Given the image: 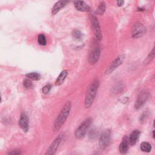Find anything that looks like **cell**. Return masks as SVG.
Instances as JSON below:
<instances>
[{"label": "cell", "instance_id": "cell-3", "mask_svg": "<svg viewBox=\"0 0 155 155\" xmlns=\"http://www.w3.org/2000/svg\"><path fill=\"white\" fill-rule=\"evenodd\" d=\"M92 123V119L88 118L85 119L76 129L75 131V137L76 139H81L86 135L88 130L89 129Z\"/></svg>", "mask_w": 155, "mask_h": 155}, {"label": "cell", "instance_id": "cell-18", "mask_svg": "<svg viewBox=\"0 0 155 155\" xmlns=\"http://www.w3.org/2000/svg\"><path fill=\"white\" fill-rule=\"evenodd\" d=\"M105 9H106V5H105V2L101 1V2L99 3V4L98 5V8L96 9V13L98 15H103L104 13V12L105 11Z\"/></svg>", "mask_w": 155, "mask_h": 155}, {"label": "cell", "instance_id": "cell-23", "mask_svg": "<svg viewBox=\"0 0 155 155\" xmlns=\"http://www.w3.org/2000/svg\"><path fill=\"white\" fill-rule=\"evenodd\" d=\"M51 89V85L50 84H47L45 86H44L42 88V92L44 94H47Z\"/></svg>", "mask_w": 155, "mask_h": 155}, {"label": "cell", "instance_id": "cell-26", "mask_svg": "<svg viewBox=\"0 0 155 155\" xmlns=\"http://www.w3.org/2000/svg\"><path fill=\"white\" fill-rule=\"evenodd\" d=\"M124 1H117V4L119 7L122 6L124 5Z\"/></svg>", "mask_w": 155, "mask_h": 155}, {"label": "cell", "instance_id": "cell-21", "mask_svg": "<svg viewBox=\"0 0 155 155\" xmlns=\"http://www.w3.org/2000/svg\"><path fill=\"white\" fill-rule=\"evenodd\" d=\"M98 135V132L96 128H92L90 131L89 134H88V136L89 138L92 140H94L97 138Z\"/></svg>", "mask_w": 155, "mask_h": 155}, {"label": "cell", "instance_id": "cell-17", "mask_svg": "<svg viewBox=\"0 0 155 155\" xmlns=\"http://www.w3.org/2000/svg\"><path fill=\"white\" fill-rule=\"evenodd\" d=\"M151 144L147 142H142L140 145L141 150L146 153H150L151 150Z\"/></svg>", "mask_w": 155, "mask_h": 155}, {"label": "cell", "instance_id": "cell-24", "mask_svg": "<svg viewBox=\"0 0 155 155\" xmlns=\"http://www.w3.org/2000/svg\"><path fill=\"white\" fill-rule=\"evenodd\" d=\"M23 85H24V87L26 88H31L33 85L32 84V81L29 79H26L24 81V82H23Z\"/></svg>", "mask_w": 155, "mask_h": 155}, {"label": "cell", "instance_id": "cell-13", "mask_svg": "<svg viewBox=\"0 0 155 155\" xmlns=\"http://www.w3.org/2000/svg\"><path fill=\"white\" fill-rule=\"evenodd\" d=\"M74 6L76 10L80 12H88L90 10V7L84 1H77L74 2Z\"/></svg>", "mask_w": 155, "mask_h": 155}, {"label": "cell", "instance_id": "cell-10", "mask_svg": "<svg viewBox=\"0 0 155 155\" xmlns=\"http://www.w3.org/2000/svg\"><path fill=\"white\" fill-rule=\"evenodd\" d=\"M100 57V49L98 47L94 48L89 55L88 62L92 65L95 64L99 59Z\"/></svg>", "mask_w": 155, "mask_h": 155}, {"label": "cell", "instance_id": "cell-30", "mask_svg": "<svg viewBox=\"0 0 155 155\" xmlns=\"http://www.w3.org/2000/svg\"><path fill=\"white\" fill-rule=\"evenodd\" d=\"M94 155H98V154H94Z\"/></svg>", "mask_w": 155, "mask_h": 155}, {"label": "cell", "instance_id": "cell-22", "mask_svg": "<svg viewBox=\"0 0 155 155\" xmlns=\"http://www.w3.org/2000/svg\"><path fill=\"white\" fill-rule=\"evenodd\" d=\"M82 33L78 30H74L72 32V36L76 40H81L82 38Z\"/></svg>", "mask_w": 155, "mask_h": 155}, {"label": "cell", "instance_id": "cell-25", "mask_svg": "<svg viewBox=\"0 0 155 155\" xmlns=\"http://www.w3.org/2000/svg\"><path fill=\"white\" fill-rule=\"evenodd\" d=\"M9 155H21V151L20 150H12L9 152Z\"/></svg>", "mask_w": 155, "mask_h": 155}, {"label": "cell", "instance_id": "cell-20", "mask_svg": "<svg viewBox=\"0 0 155 155\" xmlns=\"http://www.w3.org/2000/svg\"><path fill=\"white\" fill-rule=\"evenodd\" d=\"M38 42L39 45L45 46L47 44V40L45 35L42 33L39 34L38 36Z\"/></svg>", "mask_w": 155, "mask_h": 155}, {"label": "cell", "instance_id": "cell-16", "mask_svg": "<svg viewBox=\"0 0 155 155\" xmlns=\"http://www.w3.org/2000/svg\"><path fill=\"white\" fill-rule=\"evenodd\" d=\"M68 74H69V73H68L67 70H64L62 71L56 80L55 85L58 86V85H61V84H62L63 82H64L65 78H67V76H68Z\"/></svg>", "mask_w": 155, "mask_h": 155}, {"label": "cell", "instance_id": "cell-28", "mask_svg": "<svg viewBox=\"0 0 155 155\" xmlns=\"http://www.w3.org/2000/svg\"><path fill=\"white\" fill-rule=\"evenodd\" d=\"M154 126H155V119L154 120Z\"/></svg>", "mask_w": 155, "mask_h": 155}, {"label": "cell", "instance_id": "cell-11", "mask_svg": "<svg viewBox=\"0 0 155 155\" xmlns=\"http://www.w3.org/2000/svg\"><path fill=\"white\" fill-rule=\"evenodd\" d=\"M148 98V94L147 92H143L139 95L135 103V108L136 109L140 108L147 101Z\"/></svg>", "mask_w": 155, "mask_h": 155}, {"label": "cell", "instance_id": "cell-27", "mask_svg": "<svg viewBox=\"0 0 155 155\" xmlns=\"http://www.w3.org/2000/svg\"><path fill=\"white\" fill-rule=\"evenodd\" d=\"M153 138L155 139V130L153 132Z\"/></svg>", "mask_w": 155, "mask_h": 155}, {"label": "cell", "instance_id": "cell-9", "mask_svg": "<svg viewBox=\"0 0 155 155\" xmlns=\"http://www.w3.org/2000/svg\"><path fill=\"white\" fill-rule=\"evenodd\" d=\"M18 124L24 132H27L29 131V119L26 113H23L21 115Z\"/></svg>", "mask_w": 155, "mask_h": 155}, {"label": "cell", "instance_id": "cell-8", "mask_svg": "<svg viewBox=\"0 0 155 155\" xmlns=\"http://www.w3.org/2000/svg\"><path fill=\"white\" fill-rule=\"evenodd\" d=\"M62 138V135H59L50 144V147H49L47 151L44 155H54L56 152V150L61 142V139Z\"/></svg>", "mask_w": 155, "mask_h": 155}, {"label": "cell", "instance_id": "cell-5", "mask_svg": "<svg viewBox=\"0 0 155 155\" xmlns=\"http://www.w3.org/2000/svg\"><path fill=\"white\" fill-rule=\"evenodd\" d=\"M90 20L91 22L94 34H95L96 39L99 41L101 40V39L102 38V32H101L99 23L97 17L95 15H90Z\"/></svg>", "mask_w": 155, "mask_h": 155}, {"label": "cell", "instance_id": "cell-6", "mask_svg": "<svg viewBox=\"0 0 155 155\" xmlns=\"http://www.w3.org/2000/svg\"><path fill=\"white\" fill-rule=\"evenodd\" d=\"M146 32L145 26L139 21H137L133 24L131 30L132 37L133 38H138L142 36Z\"/></svg>", "mask_w": 155, "mask_h": 155}, {"label": "cell", "instance_id": "cell-19", "mask_svg": "<svg viewBox=\"0 0 155 155\" xmlns=\"http://www.w3.org/2000/svg\"><path fill=\"white\" fill-rule=\"evenodd\" d=\"M26 76L29 79H30L33 81H38L41 79V75L40 74L36 73V72H32L29 73L26 75Z\"/></svg>", "mask_w": 155, "mask_h": 155}, {"label": "cell", "instance_id": "cell-12", "mask_svg": "<svg viewBox=\"0 0 155 155\" xmlns=\"http://www.w3.org/2000/svg\"><path fill=\"white\" fill-rule=\"evenodd\" d=\"M140 134H141V132L138 130H134L131 133L128 138V141H129V144H130V145L133 146L134 145H135L137 143V142L139 138Z\"/></svg>", "mask_w": 155, "mask_h": 155}, {"label": "cell", "instance_id": "cell-4", "mask_svg": "<svg viewBox=\"0 0 155 155\" xmlns=\"http://www.w3.org/2000/svg\"><path fill=\"white\" fill-rule=\"evenodd\" d=\"M126 58V56L125 54H122L119 55L118 57H116L112 62L109 65L108 67L107 68L105 74V75H109L112 73L113 71H115L118 67L123 63L125 59Z\"/></svg>", "mask_w": 155, "mask_h": 155}, {"label": "cell", "instance_id": "cell-1", "mask_svg": "<svg viewBox=\"0 0 155 155\" xmlns=\"http://www.w3.org/2000/svg\"><path fill=\"white\" fill-rule=\"evenodd\" d=\"M71 107H72V103L70 101H67L62 107L54 123L55 130L56 131L59 130L62 127V126L64 124L65 122L66 121V120H67L68 116L70 113Z\"/></svg>", "mask_w": 155, "mask_h": 155}, {"label": "cell", "instance_id": "cell-2", "mask_svg": "<svg viewBox=\"0 0 155 155\" xmlns=\"http://www.w3.org/2000/svg\"><path fill=\"white\" fill-rule=\"evenodd\" d=\"M99 87V81L97 79L94 80L90 85L88 86L87 91L85 95L84 101V107L86 108H88L92 105L95 97L97 94V92Z\"/></svg>", "mask_w": 155, "mask_h": 155}, {"label": "cell", "instance_id": "cell-14", "mask_svg": "<svg viewBox=\"0 0 155 155\" xmlns=\"http://www.w3.org/2000/svg\"><path fill=\"white\" fill-rule=\"evenodd\" d=\"M128 143H129L128 138L126 136H125L123 138L119 147V151L121 154H124L127 153L128 150Z\"/></svg>", "mask_w": 155, "mask_h": 155}, {"label": "cell", "instance_id": "cell-15", "mask_svg": "<svg viewBox=\"0 0 155 155\" xmlns=\"http://www.w3.org/2000/svg\"><path fill=\"white\" fill-rule=\"evenodd\" d=\"M68 3H69V1H59L56 2L52 9V14L54 15L56 13H57Z\"/></svg>", "mask_w": 155, "mask_h": 155}, {"label": "cell", "instance_id": "cell-29", "mask_svg": "<svg viewBox=\"0 0 155 155\" xmlns=\"http://www.w3.org/2000/svg\"><path fill=\"white\" fill-rule=\"evenodd\" d=\"M154 47L155 48V42H154Z\"/></svg>", "mask_w": 155, "mask_h": 155}, {"label": "cell", "instance_id": "cell-7", "mask_svg": "<svg viewBox=\"0 0 155 155\" xmlns=\"http://www.w3.org/2000/svg\"><path fill=\"white\" fill-rule=\"evenodd\" d=\"M110 137H111V132L110 130H105L102 131L100 136L99 144L101 149H105L107 147L110 142Z\"/></svg>", "mask_w": 155, "mask_h": 155}]
</instances>
